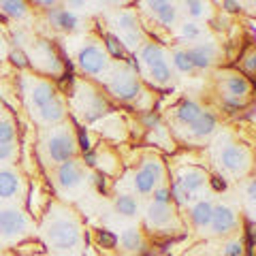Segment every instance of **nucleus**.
I'll list each match as a JSON object with an SVG mask.
<instances>
[{"label": "nucleus", "mask_w": 256, "mask_h": 256, "mask_svg": "<svg viewBox=\"0 0 256 256\" xmlns=\"http://www.w3.org/2000/svg\"><path fill=\"white\" fill-rule=\"evenodd\" d=\"M248 198H250V201H254V182L248 184Z\"/></svg>", "instance_id": "nucleus-47"}, {"label": "nucleus", "mask_w": 256, "mask_h": 256, "mask_svg": "<svg viewBox=\"0 0 256 256\" xmlns=\"http://www.w3.org/2000/svg\"><path fill=\"white\" fill-rule=\"evenodd\" d=\"M212 186H214L216 190H224V188H226V184H224L220 178H214V180H212Z\"/></svg>", "instance_id": "nucleus-46"}, {"label": "nucleus", "mask_w": 256, "mask_h": 256, "mask_svg": "<svg viewBox=\"0 0 256 256\" xmlns=\"http://www.w3.org/2000/svg\"><path fill=\"white\" fill-rule=\"evenodd\" d=\"M105 41H107V50L111 52V56H114V58H120V60H122L124 56H126L124 45L120 43V38H118V36H114V34H107V36H105Z\"/></svg>", "instance_id": "nucleus-28"}, {"label": "nucleus", "mask_w": 256, "mask_h": 256, "mask_svg": "<svg viewBox=\"0 0 256 256\" xmlns=\"http://www.w3.org/2000/svg\"><path fill=\"white\" fill-rule=\"evenodd\" d=\"M38 114H41L43 118V122L47 124H56V122H60L62 116H64V107H62V102L58 98H54L52 102H47L45 107L38 109Z\"/></svg>", "instance_id": "nucleus-21"}, {"label": "nucleus", "mask_w": 256, "mask_h": 256, "mask_svg": "<svg viewBox=\"0 0 256 256\" xmlns=\"http://www.w3.org/2000/svg\"><path fill=\"white\" fill-rule=\"evenodd\" d=\"M224 88H226L228 96H233V98H242V96L250 94V82L242 75H230L226 82H224Z\"/></svg>", "instance_id": "nucleus-17"}, {"label": "nucleus", "mask_w": 256, "mask_h": 256, "mask_svg": "<svg viewBox=\"0 0 256 256\" xmlns=\"http://www.w3.org/2000/svg\"><path fill=\"white\" fill-rule=\"evenodd\" d=\"M34 252H43V246L38 242H24L20 246H15V254L18 256H30Z\"/></svg>", "instance_id": "nucleus-29"}, {"label": "nucleus", "mask_w": 256, "mask_h": 256, "mask_svg": "<svg viewBox=\"0 0 256 256\" xmlns=\"http://www.w3.org/2000/svg\"><path fill=\"white\" fill-rule=\"evenodd\" d=\"M224 9L230 11V13H235V11L242 9V4H239V2H230V0H226V2H224Z\"/></svg>", "instance_id": "nucleus-44"}, {"label": "nucleus", "mask_w": 256, "mask_h": 256, "mask_svg": "<svg viewBox=\"0 0 256 256\" xmlns=\"http://www.w3.org/2000/svg\"><path fill=\"white\" fill-rule=\"evenodd\" d=\"M13 156H15L13 143H0V162H2V160H11Z\"/></svg>", "instance_id": "nucleus-39"}, {"label": "nucleus", "mask_w": 256, "mask_h": 256, "mask_svg": "<svg viewBox=\"0 0 256 256\" xmlns=\"http://www.w3.org/2000/svg\"><path fill=\"white\" fill-rule=\"evenodd\" d=\"M154 203L169 205V203H171V192H169V188H158V190L154 192Z\"/></svg>", "instance_id": "nucleus-36"}, {"label": "nucleus", "mask_w": 256, "mask_h": 256, "mask_svg": "<svg viewBox=\"0 0 256 256\" xmlns=\"http://www.w3.org/2000/svg\"><path fill=\"white\" fill-rule=\"evenodd\" d=\"M86 162H88V164H94V154H90V152H88V154H86Z\"/></svg>", "instance_id": "nucleus-48"}, {"label": "nucleus", "mask_w": 256, "mask_h": 256, "mask_svg": "<svg viewBox=\"0 0 256 256\" xmlns=\"http://www.w3.org/2000/svg\"><path fill=\"white\" fill-rule=\"evenodd\" d=\"M118 28L122 30V38L128 47H137L139 45V24H137V18L132 13H122L118 18Z\"/></svg>", "instance_id": "nucleus-9"}, {"label": "nucleus", "mask_w": 256, "mask_h": 256, "mask_svg": "<svg viewBox=\"0 0 256 256\" xmlns=\"http://www.w3.org/2000/svg\"><path fill=\"white\" fill-rule=\"evenodd\" d=\"M20 190V178L11 169L0 171V198H11Z\"/></svg>", "instance_id": "nucleus-13"}, {"label": "nucleus", "mask_w": 256, "mask_h": 256, "mask_svg": "<svg viewBox=\"0 0 256 256\" xmlns=\"http://www.w3.org/2000/svg\"><path fill=\"white\" fill-rule=\"evenodd\" d=\"M15 139V128L9 120H0V143H13Z\"/></svg>", "instance_id": "nucleus-31"}, {"label": "nucleus", "mask_w": 256, "mask_h": 256, "mask_svg": "<svg viewBox=\"0 0 256 256\" xmlns=\"http://www.w3.org/2000/svg\"><path fill=\"white\" fill-rule=\"evenodd\" d=\"M50 20L56 28H60V30H77L79 26V20H77V15L75 13H70L66 9H54L50 13Z\"/></svg>", "instance_id": "nucleus-14"}, {"label": "nucleus", "mask_w": 256, "mask_h": 256, "mask_svg": "<svg viewBox=\"0 0 256 256\" xmlns=\"http://www.w3.org/2000/svg\"><path fill=\"white\" fill-rule=\"evenodd\" d=\"M96 242H98L100 248H114L116 246V235L109 233V230H98V235H96Z\"/></svg>", "instance_id": "nucleus-33"}, {"label": "nucleus", "mask_w": 256, "mask_h": 256, "mask_svg": "<svg viewBox=\"0 0 256 256\" xmlns=\"http://www.w3.org/2000/svg\"><path fill=\"white\" fill-rule=\"evenodd\" d=\"M212 203H207V201H198L194 207H192V212H190V216H192V222L196 224L198 228H205L207 224H210V220H212Z\"/></svg>", "instance_id": "nucleus-19"}, {"label": "nucleus", "mask_w": 256, "mask_h": 256, "mask_svg": "<svg viewBox=\"0 0 256 256\" xmlns=\"http://www.w3.org/2000/svg\"><path fill=\"white\" fill-rule=\"evenodd\" d=\"M224 256H244V244L230 242L226 248H224Z\"/></svg>", "instance_id": "nucleus-37"}, {"label": "nucleus", "mask_w": 256, "mask_h": 256, "mask_svg": "<svg viewBox=\"0 0 256 256\" xmlns=\"http://www.w3.org/2000/svg\"><path fill=\"white\" fill-rule=\"evenodd\" d=\"M94 184H96V188H98L100 192H105L107 182H105V178H102V175H94Z\"/></svg>", "instance_id": "nucleus-43"}, {"label": "nucleus", "mask_w": 256, "mask_h": 256, "mask_svg": "<svg viewBox=\"0 0 256 256\" xmlns=\"http://www.w3.org/2000/svg\"><path fill=\"white\" fill-rule=\"evenodd\" d=\"M198 34H201V30H198L196 24H184L182 26V36L188 38V41H194V38H198Z\"/></svg>", "instance_id": "nucleus-35"}, {"label": "nucleus", "mask_w": 256, "mask_h": 256, "mask_svg": "<svg viewBox=\"0 0 256 256\" xmlns=\"http://www.w3.org/2000/svg\"><path fill=\"white\" fill-rule=\"evenodd\" d=\"M54 98H56V90H54L52 84L41 82V84H36L34 88H32V105H34L36 109L45 107L47 102H52Z\"/></svg>", "instance_id": "nucleus-15"}, {"label": "nucleus", "mask_w": 256, "mask_h": 256, "mask_svg": "<svg viewBox=\"0 0 256 256\" xmlns=\"http://www.w3.org/2000/svg\"><path fill=\"white\" fill-rule=\"evenodd\" d=\"M109 90L120 100H132L141 94V86L130 73H122V75H116V79L109 84Z\"/></svg>", "instance_id": "nucleus-5"}, {"label": "nucleus", "mask_w": 256, "mask_h": 256, "mask_svg": "<svg viewBox=\"0 0 256 256\" xmlns=\"http://www.w3.org/2000/svg\"><path fill=\"white\" fill-rule=\"evenodd\" d=\"M79 64H82V68L86 73L98 75L107 68V56L102 54L98 47L90 45V47H84V50L79 52Z\"/></svg>", "instance_id": "nucleus-6"}, {"label": "nucleus", "mask_w": 256, "mask_h": 256, "mask_svg": "<svg viewBox=\"0 0 256 256\" xmlns=\"http://www.w3.org/2000/svg\"><path fill=\"white\" fill-rule=\"evenodd\" d=\"M122 246L126 250H139L141 248V235L137 228H128L126 233L122 235Z\"/></svg>", "instance_id": "nucleus-26"}, {"label": "nucleus", "mask_w": 256, "mask_h": 256, "mask_svg": "<svg viewBox=\"0 0 256 256\" xmlns=\"http://www.w3.org/2000/svg\"><path fill=\"white\" fill-rule=\"evenodd\" d=\"M143 122H146L150 128H154L160 122V118H158V114H146V116H143Z\"/></svg>", "instance_id": "nucleus-42"}, {"label": "nucleus", "mask_w": 256, "mask_h": 256, "mask_svg": "<svg viewBox=\"0 0 256 256\" xmlns=\"http://www.w3.org/2000/svg\"><path fill=\"white\" fill-rule=\"evenodd\" d=\"M178 184L188 192V194H192V192H198L207 184V175L198 169H184L180 173Z\"/></svg>", "instance_id": "nucleus-12"}, {"label": "nucleus", "mask_w": 256, "mask_h": 256, "mask_svg": "<svg viewBox=\"0 0 256 256\" xmlns=\"http://www.w3.org/2000/svg\"><path fill=\"white\" fill-rule=\"evenodd\" d=\"M143 171H146V173H148L150 178L154 180L156 184H158L160 180H162V173H164V171H162V164H160L158 160H152V158L143 162Z\"/></svg>", "instance_id": "nucleus-27"}, {"label": "nucleus", "mask_w": 256, "mask_h": 256, "mask_svg": "<svg viewBox=\"0 0 256 256\" xmlns=\"http://www.w3.org/2000/svg\"><path fill=\"white\" fill-rule=\"evenodd\" d=\"M210 224H212V228H214L216 235H226V233H230V230L235 228L237 216H235V212L230 210V207L218 205V207H214V210H212Z\"/></svg>", "instance_id": "nucleus-7"}, {"label": "nucleus", "mask_w": 256, "mask_h": 256, "mask_svg": "<svg viewBox=\"0 0 256 256\" xmlns=\"http://www.w3.org/2000/svg\"><path fill=\"white\" fill-rule=\"evenodd\" d=\"M116 210L122 216H134L137 214V201L130 194H120L116 198Z\"/></svg>", "instance_id": "nucleus-23"}, {"label": "nucleus", "mask_w": 256, "mask_h": 256, "mask_svg": "<svg viewBox=\"0 0 256 256\" xmlns=\"http://www.w3.org/2000/svg\"><path fill=\"white\" fill-rule=\"evenodd\" d=\"M150 75H152V79H154L156 84H166L171 79V70H169L166 64H160V66L150 68Z\"/></svg>", "instance_id": "nucleus-30"}, {"label": "nucleus", "mask_w": 256, "mask_h": 256, "mask_svg": "<svg viewBox=\"0 0 256 256\" xmlns=\"http://www.w3.org/2000/svg\"><path fill=\"white\" fill-rule=\"evenodd\" d=\"M201 114H203V111H201V107H198L194 100H186V102H182L180 109H178V120H180L182 124H188L190 126Z\"/></svg>", "instance_id": "nucleus-22"}, {"label": "nucleus", "mask_w": 256, "mask_h": 256, "mask_svg": "<svg viewBox=\"0 0 256 256\" xmlns=\"http://www.w3.org/2000/svg\"><path fill=\"white\" fill-rule=\"evenodd\" d=\"M184 6H186V11L190 15H194V18H198V15L205 13V2H194V0H190V2H186Z\"/></svg>", "instance_id": "nucleus-38"}, {"label": "nucleus", "mask_w": 256, "mask_h": 256, "mask_svg": "<svg viewBox=\"0 0 256 256\" xmlns=\"http://www.w3.org/2000/svg\"><path fill=\"white\" fill-rule=\"evenodd\" d=\"M173 218V212L169 205H160V203H154L150 207L148 212V222L154 224V226H166Z\"/></svg>", "instance_id": "nucleus-16"}, {"label": "nucleus", "mask_w": 256, "mask_h": 256, "mask_svg": "<svg viewBox=\"0 0 256 256\" xmlns=\"http://www.w3.org/2000/svg\"><path fill=\"white\" fill-rule=\"evenodd\" d=\"M198 256H207V254H198Z\"/></svg>", "instance_id": "nucleus-49"}, {"label": "nucleus", "mask_w": 256, "mask_h": 256, "mask_svg": "<svg viewBox=\"0 0 256 256\" xmlns=\"http://www.w3.org/2000/svg\"><path fill=\"white\" fill-rule=\"evenodd\" d=\"M84 180V169L79 162H73V160H66V162L60 164L58 169V184L62 188H75L79 186Z\"/></svg>", "instance_id": "nucleus-8"}, {"label": "nucleus", "mask_w": 256, "mask_h": 256, "mask_svg": "<svg viewBox=\"0 0 256 256\" xmlns=\"http://www.w3.org/2000/svg\"><path fill=\"white\" fill-rule=\"evenodd\" d=\"M173 62H175V66H178L180 70H184V73H190V70L194 68L186 52H175V54H173Z\"/></svg>", "instance_id": "nucleus-32"}, {"label": "nucleus", "mask_w": 256, "mask_h": 256, "mask_svg": "<svg viewBox=\"0 0 256 256\" xmlns=\"http://www.w3.org/2000/svg\"><path fill=\"white\" fill-rule=\"evenodd\" d=\"M220 162L226 171L230 173H244L248 162H250V156H248V152L242 148V146H226L222 150L220 154Z\"/></svg>", "instance_id": "nucleus-4"}, {"label": "nucleus", "mask_w": 256, "mask_h": 256, "mask_svg": "<svg viewBox=\"0 0 256 256\" xmlns=\"http://www.w3.org/2000/svg\"><path fill=\"white\" fill-rule=\"evenodd\" d=\"M47 244H50L56 252H68L79 246L82 242V230L79 224L73 218H54L47 224Z\"/></svg>", "instance_id": "nucleus-1"}, {"label": "nucleus", "mask_w": 256, "mask_h": 256, "mask_svg": "<svg viewBox=\"0 0 256 256\" xmlns=\"http://www.w3.org/2000/svg\"><path fill=\"white\" fill-rule=\"evenodd\" d=\"M26 228H28V220L20 210L6 207V210L0 212V235L2 237L22 235Z\"/></svg>", "instance_id": "nucleus-3"}, {"label": "nucleus", "mask_w": 256, "mask_h": 256, "mask_svg": "<svg viewBox=\"0 0 256 256\" xmlns=\"http://www.w3.org/2000/svg\"><path fill=\"white\" fill-rule=\"evenodd\" d=\"M47 154L54 162H66L75 154V139L68 130H60L47 139Z\"/></svg>", "instance_id": "nucleus-2"}, {"label": "nucleus", "mask_w": 256, "mask_h": 256, "mask_svg": "<svg viewBox=\"0 0 256 256\" xmlns=\"http://www.w3.org/2000/svg\"><path fill=\"white\" fill-rule=\"evenodd\" d=\"M214 128H216V118L212 114H201L190 124V132L194 137H207V134L214 132Z\"/></svg>", "instance_id": "nucleus-18"}, {"label": "nucleus", "mask_w": 256, "mask_h": 256, "mask_svg": "<svg viewBox=\"0 0 256 256\" xmlns=\"http://www.w3.org/2000/svg\"><path fill=\"white\" fill-rule=\"evenodd\" d=\"M11 62L18 64V66H28V58H26V54H24L22 50L11 52Z\"/></svg>", "instance_id": "nucleus-40"}, {"label": "nucleus", "mask_w": 256, "mask_h": 256, "mask_svg": "<svg viewBox=\"0 0 256 256\" xmlns=\"http://www.w3.org/2000/svg\"><path fill=\"white\" fill-rule=\"evenodd\" d=\"M141 60L146 62L150 68L160 66V64H166V60H164V52L160 50L158 45H154V43H150V45L143 47V52H141Z\"/></svg>", "instance_id": "nucleus-20"}, {"label": "nucleus", "mask_w": 256, "mask_h": 256, "mask_svg": "<svg viewBox=\"0 0 256 256\" xmlns=\"http://www.w3.org/2000/svg\"><path fill=\"white\" fill-rule=\"evenodd\" d=\"M169 192H171V196H173V198H175V201H178L180 205H184V203H188V198H190V194H188V192H186V190H184V188L180 186V184H178V182H175V184H173V188H171Z\"/></svg>", "instance_id": "nucleus-34"}, {"label": "nucleus", "mask_w": 256, "mask_h": 256, "mask_svg": "<svg viewBox=\"0 0 256 256\" xmlns=\"http://www.w3.org/2000/svg\"><path fill=\"white\" fill-rule=\"evenodd\" d=\"M79 143H82V150L84 152H90V137H88V132L84 130H79Z\"/></svg>", "instance_id": "nucleus-41"}, {"label": "nucleus", "mask_w": 256, "mask_h": 256, "mask_svg": "<svg viewBox=\"0 0 256 256\" xmlns=\"http://www.w3.org/2000/svg\"><path fill=\"white\" fill-rule=\"evenodd\" d=\"M150 11L154 13V18L162 24V26H173L175 24V18H178V11H175V4L173 2H164V0H152L148 2Z\"/></svg>", "instance_id": "nucleus-11"}, {"label": "nucleus", "mask_w": 256, "mask_h": 256, "mask_svg": "<svg viewBox=\"0 0 256 256\" xmlns=\"http://www.w3.org/2000/svg\"><path fill=\"white\" fill-rule=\"evenodd\" d=\"M186 54H188V58H190L194 68H207L212 64V60L216 58V47L212 43H203V45L192 47V50H188Z\"/></svg>", "instance_id": "nucleus-10"}, {"label": "nucleus", "mask_w": 256, "mask_h": 256, "mask_svg": "<svg viewBox=\"0 0 256 256\" xmlns=\"http://www.w3.org/2000/svg\"><path fill=\"white\" fill-rule=\"evenodd\" d=\"M246 60H248V62H246V68H248V73H252V70H254V60H256V56H254V54H250V56H248Z\"/></svg>", "instance_id": "nucleus-45"}, {"label": "nucleus", "mask_w": 256, "mask_h": 256, "mask_svg": "<svg viewBox=\"0 0 256 256\" xmlns=\"http://www.w3.org/2000/svg\"><path fill=\"white\" fill-rule=\"evenodd\" d=\"M154 186H156V182L150 178V175L146 173V171H137V175H134V188H137L141 194H148V192H152L154 190Z\"/></svg>", "instance_id": "nucleus-25"}, {"label": "nucleus", "mask_w": 256, "mask_h": 256, "mask_svg": "<svg viewBox=\"0 0 256 256\" xmlns=\"http://www.w3.org/2000/svg\"><path fill=\"white\" fill-rule=\"evenodd\" d=\"M0 9H2L6 15H11V18H24V15L28 13L26 2H20V0H2V2H0Z\"/></svg>", "instance_id": "nucleus-24"}]
</instances>
